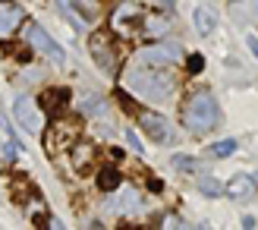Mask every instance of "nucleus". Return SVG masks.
<instances>
[{"label":"nucleus","instance_id":"f257e3e1","mask_svg":"<svg viewBox=\"0 0 258 230\" xmlns=\"http://www.w3.org/2000/svg\"><path fill=\"white\" fill-rule=\"evenodd\" d=\"M123 82H126V88H133V92L145 95L148 101H167V98L173 95V88H176V82H173L170 73L154 70V67H148V63H142V60L129 63Z\"/></svg>","mask_w":258,"mask_h":230},{"label":"nucleus","instance_id":"f03ea898","mask_svg":"<svg viewBox=\"0 0 258 230\" xmlns=\"http://www.w3.org/2000/svg\"><path fill=\"white\" fill-rule=\"evenodd\" d=\"M217 120H221V107H217L214 95L199 92V95H192L186 101L183 123H186L189 133H208V130H214V126H217Z\"/></svg>","mask_w":258,"mask_h":230},{"label":"nucleus","instance_id":"7ed1b4c3","mask_svg":"<svg viewBox=\"0 0 258 230\" xmlns=\"http://www.w3.org/2000/svg\"><path fill=\"white\" fill-rule=\"evenodd\" d=\"M25 41L32 44V50H38V54L50 57V60L57 63V67H60L63 60H67V57H63V47H60V44H57L54 38H50L38 22H29V25H25Z\"/></svg>","mask_w":258,"mask_h":230},{"label":"nucleus","instance_id":"20e7f679","mask_svg":"<svg viewBox=\"0 0 258 230\" xmlns=\"http://www.w3.org/2000/svg\"><path fill=\"white\" fill-rule=\"evenodd\" d=\"M13 113H16V120H19V126H22L25 133H35V136H38V133L44 130V113H41V107H38L35 98H29V95L16 98Z\"/></svg>","mask_w":258,"mask_h":230},{"label":"nucleus","instance_id":"39448f33","mask_svg":"<svg viewBox=\"0 0 258 230\" xmlns=\"http://www.w3.org/2000/svg\"><path fill=\"white\" fill-rule=\"evenodd\" d=\"M139 126L148 133L151 142H158V145L173 142V126H170V120H167V117H161V113L142 110V113H139Z\"/></svg>","mask_w":258,"mask_h":230},{"label":"nucleus","instance_id":"423d86ee","mask_svg":"<svg viewBox=\"0 0 258 230\" xmlns=\"http://www.w3.org/2000/svg\"><path fill=\"white\" fill-rule=\"evenodd\" d=\"M88 47H92V57L98 63V70L101 73H113V67H117V47H113V41L107 38V32H95Z\"/></svg>","mask_w":258,"mask_h":230},{"label":"nucleus","instance_id":"0eeeda50","mask_svg":"<svg viewBox=\"0 0 258 230\" xmlns=\"http://www.w3.org/2000/svg\"><path fill=\"white\" fill-rule=\"evenodd\" d=\"M179 57H183L179 44H151L139 50V60L148 63V67H167V63H176Z\"/></svg>","mask_w":258,"mask_h":230},{"label":"nucleus","instance_id":"6e6552de","mask_svg":"<svg viewBox=\"0 0 258 230\" xmlns=\"http://www.w3.org/2000/svg\"><path fill=\"white\" fill-rule=\"evenodd\" d=\"M22 10L16 7V4H10V0H0V35H13L22 25Z\"/></svg>","mask_w":258,"mask_h":230},{"label":"nucleus","instance_id":"1a4fd4ad","mask_svg":"<svg viewBox=\"0 0 258 230\" xmlns=\"http://www.w3.org/2000/svg\"><path fill=\"white\" fill-rule=\"evenodd\" d=\"M57 4H60V10L67 13L76 25H88L95 19V7H85L88 0H57Z\"/></svg>","mask_w":258,"mask_h":230},{"label":"nucleus","instance_id":"9d476101","mask_svg":"<svg viewBox=\"0 0 258 230\" xmlns=\"http://www.w3.org/2000/svg\"><path fill=\"white\" fill-rule=\"evenodd\" d=\"M227 193H230V199H239V202H246V199H252V193H255V177H246V174H236L233 180H230V186H227Z\"/></svg>","mask_w":258,"mask_h":230},{"label":"nucleus","instance_id":"9b49d317","mask_svg":"<svg viewBox=\"0 0 258 230\" xmlns=\"http://www.w3.org/2000/svg\"><path fill=\"white\" fill-rule=\"evenodd\" d=\"M70 151H73V155H70V161H73V167L79 170V174H85V170L95 164V148L88 145V142H76Z\"/></svg>","mask_w":258,"mask_h":230},{"label":"nucleus","instance_id":"f8f14e48","mask_svg":"<svg viewBox=\"0 0 258 230\" xmlns=\"http://www.w3.org/2000/svg\"><path fill=\"white\" fill-rule=\"evenodd\" d=\"M192 19H196V29H199L202 35H211V32L217 29V16H214V13H211L208 7H199Z\"/></svg>","mask_w":258,"mask_h":230},{"label":"nucleus","instance_id":"ddd939ff","mask_svg":"<svg viewBox=\"0 0 258 230\" xmlns=\"http://www.w3.org/2000/svg\"><path fill=\"white\" fill-rule=\"evenodd\" d=\"M98 186L104 189V193H117L120 189V170L117 167H101L98 170Z\"/></svg>","mask_w":258,"mask_h":230},{"label":"nucleus","instance_id":"4468645a","mask_svg":"<svg viewBox=\"0 0 258 230\" xmlns=\"http://www.w3.org/2000/svg\"><path fill=\"white\" fill-rule=\"evenodd\" d=\"M139 208H142V196L136 193V189H123V193H120V202H117V211L133 214V211H139Z\"/></svg>","mask_w":258,"mask_h":230},{"label":"nucleus","instance_id":"2eb2a0df","mask_svg":"<svg viewBox=\"0 0 258 230\" xmlns=\"http://www.w3.org/2000/svg\"><path fill=\"white\" fill-rule=\"evenodd\" d=\"M236 151V139H224V142H214L211 148H208V155H214V158H227V155H233Z\"/></svg>","mask_w":258,"mask_h":230},{"label":"nucleus","instance_id":"dca6fc26","mask_svg":"<svg viewBox=\"0 0 258 230\" xmlns=\"http://www.w3.org/2000/svg\"><path fill=\"white\" fill-rule=\"evenodd\" d=\"M199 189H202V193H205V196H211V199H217V196H221V193H224V186H221V183H217V180H214V177H202V180H199Z\"/></svg>","mask_w":258,"mask_h":230},{"label":"nucleus","instance_id":"f3484780","mask_svg":"<svg viewBox=\"0 0 258 230\" xmlns=\"http://www.w3.org/2000/svg\"><path fill=\"white\" fill-rule=\"evenodd\" d=\"M82 110H85V113H92V117H95V113H104V101H101L98 95H85Z\"/></svg>","mask_w":258,"mask_h":230},{"label":"nucleus","instance_id":"a211bd4d","mask_svg":"<svg viewBox=\"0 0 258 230\" xmlns=\"http://www.w3.org/2000/svg\"><path fill=\"white\" fill-rule=\"evenodd\" d=\"M126 142H129V148H133V155H142V142H139L136 130H126Z\"/></svg>","mask_w":258,"mask_h":230},{"label":"nucleus","instance_id":"6ab92c4d","mask_svg":"<svg viewBox=\"0 0 258 230\" xmlns=\"http://www.w3.org/2000/svg\"><path fill=\"white\" fill-rule=\"evenodd\" d=\"M202 67H205V60H202L199 54H192V57H189V73H202Z\"/></svg>","mask_w":258,"mask_h":230},{"label":"nucleus","instance_id":"aec40b11","mask_svg":"<svg viewBox=\"0 0 258 230\" xmlns=\"http://www.w3.org/2000/svg\"><path fill=\"white\" fill-rule=\"evenodd\" d=\"M173 164H176V167H186V170L196 167V161H189V158H173Z\"/></svg>","mask_w":258,"mask_h":230},{"label":"nucleus","instance_id":"412c9836","mask_svg":"<svg viewBox=\"0 0 258 230\" xmlns=\"http://www.w3.org/2000/svg\"><path fill=\"white\" fill-rule=\"evenodd\" d=\"M249 47H252V54L258 57V38H255V35H249Z\"/></svg>","mask_w":258,"mask_h":230},{"label":"nucleus","instance_id":"4be33fe9","mask_svg":"<svg viewBox=\"0 0 258 230\" xmlns=\"http://www.w3.org/2000/svg\"><path fill=\"white\" fill-rule=\"evenodd\" d=\"M255 186H258V174H255Z\"/></svg>","mask_w":258,"mask_h":230}]
</instances>
